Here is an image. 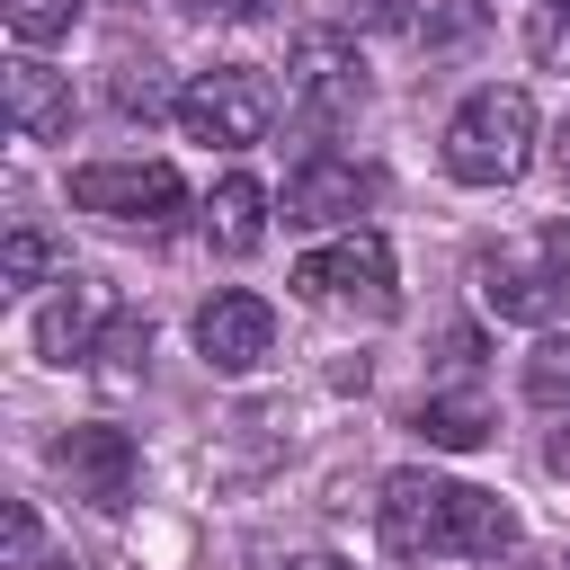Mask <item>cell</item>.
<instances>
[{
	"label": "cell",
	"mask_w": 570,
	"mask_h": 570,
	"mask_svg": "<svg viewBox=\"0 0 570 570\" xmlns=\"http://www.w3.org/2000/svg\"><path fill=\"white\" fill-rule=\"evenodd\" d=\"M383 543L401 561H499V552H517V508L472 481L392 472L383 481Z\"/></svg>",
	"instance_id": "obj_1"
},
{
	"label": "cell",
	"mask_w": 570,
	"mask_h": 570,
	"mask_svg": "<svg viewBox=\"0 0 570 570\" xmlns=\"http://www.w3.org/2000/svg\"><path fill=\"white\" fill-rule=\"evenodd\" d=\"M525 160H534V98L517 80H490L445 116V178L454 187H517Z\"/></svg>",
	"instance_id": "obj_2"
},
{
	"label": "cell",
	"mask_w": 570,
	"mask_h": 570,
	"mask_svg": "<svg viewBox=\"0 0 570 570\" xmlns=\"http://www.w3.org/2000/svg\"><path fill=\"white\" fill-rule=\"evenodd\" d=\"M294 294L338 312V321H392L401 312V285H392V240L374 223H347L338 240L303 249L294 258Z\"/></svg>",
	"instance_id": "obj_3"
},
{
	"label": "cell",
	"mask_w": 570,
	"mask_h": 570,
	"mask_svg": "<svg viewBox=\"0 0 570 570\" xmlns=\"http://www.w3.org/2000/svg\"><path fill=\"white\" fill-rule=\"evenodd\" d=\"M481 303L499 321H525V330L570 321V223H543L525 249L481 258Z\"/></svg>",
	"instance_id": "obj_4"
},
{
	"label": "cell",
	"mask_w": 570,
	"mask_h": 570,
	"mask_svg": "<svg viewBox=\"0 0 570 570\" xmlns=\"http://www.w3.org/2000/svg\"><path fill=\"white\" fill-rule=\"evenodd\" d=\"M285 107H294L312 134L347 125V116L365 107V53H356V36H338V27H303V36L285 45Z\"/></svg>",
	"instance_id": "obj_5"
},
{
	"label": "cell",
	"mask_w": 570,
	"mask_h": 570,
	"mask_svg": "<svg viewBox=\"0 0 570 570\" xmlns=\"http://www.w3.org/2000/svg\"><path fill=\"white\" fill-rule=\"evenodd\" d=\"M169 116H178V134L205 142V151H249V142H267V125H276V89H267L258 71L223 62V71H196Z\"/></svg>",
	"instance_id": "obj_6"
},
{
	"label": "cell",
	"mask_w": 570,
	"mask_h": 570,
	"mask_svg": "<svg viewBox=\"0 0 570 570\" xmlns=\"http://www.w3.org/2000/svg\"><path fill=\"white\" fill-rule=\"evenodd\" d=\"M71 205L98 223H125V232H160L187 214V178L169 160H89V169H71Z\"/></svg>",
	"instance_id": "obj_7"
},
{
	"label": "cell",
	"mask_w": 570,
	"mask_h": 570,
	"mask_svg": "<svg viewBox=\"0 0 570 570\" xmlns=\"http://www.w3.org/2000/svg\"><path fill=\"white\" fill-rule=\"evenodd\" d=\"M53 472L71 481V499H89L98 517H116L134 499V481H142V445L125 428H107V419H80V428L53 436Z\"/></svg>",
	"instance_id": "obj_8"
},
{
	"label": "cell",
	"mask_w": 570,
	"mask_h": 570,
	"mask_svg": "<svg viewBox=\"0 0 570 570\" xmlns=\"http://www.w3.org/2000/svg\"><path fill=\"white\" fill-rule=\"evenodd\" d=\"M374 196H383V178H374L365 160L312 151V160L285 178V223H303V232H330V223H356Z\"/></svg>",
	"instance_id": "obj_9"
},
{
	"label": "cell",
	"mask_w": 570,
	"mask_h": 570,
	"mask_svg": "<svg viewBox=\"0 0 570 570\" xmlns=\"http://www.w3.org/2000/svg\"><path fill=\"white\" fill-rule=\"evenodd\" d=\"M196 356L214 365V374H258L267 356H276V312L258 303V294H214L205 312H196Z\"/></svg>",
	"instance_id": "obj_10"
},
{
	"label": "cell",
	"mask_w": 570,
	"mask_h": 570,
	"mask_svg": "<svg viewBox=\"0 0 570 570\" xmlns=\"http://www.w3.org/2000/svg\"><path fill=\"white\" fill-rule=\"evenodd\" d=\"M0 107H9V134L18 142H71V71H53L36 53H9Z\"/></svg>",
	"instance_id": "obj_11"
},
{
	"label": "cell",
	"mask_w": 570,
	"mask_h": 570,
	"mask_svg": "<svg viewBox=\"0 0 570 570\" xmlns=\"http://www.w3.org/2000/svg\"><path fill=\"white\" fill-rule=\"evenodd\" d=\"M98 330H107V294H98L89 276H62V294L36 312V356H45V365H89Z\"/></svg>",
	"instance_id": "obj_12"
},
{
	"label": "cell",
	"mask_w": 570,
	"mask_h": 570,
	"mask_svg": "<svg viewBox=\"0 0 570 570\" xmlns=\"http://www.w3.org/2000/svg\"><path fill=\"white\" fill-rule=\"evenodd\" d=\"M205 240H214L223 258H249V249L267 240V187L232 169V178H223V187L205 196Z\"/></svg>",
	"instance_id": "obj_13"
},
{
	"label": "cell",
	"mask_w": 570,
	"mask_h": 570,
	"mask_svg": "<svg viewBox=\"0 0 570 570\" xmlns=\"http://www.w3.org/2000/svg\"><path fill=\"white\" fill-rule=\"evenodd\" d=\"M410 428H419L428 445H445V454H472V445H490V401H481V392H428Z\"/></svg>",
	"instance_id": "obj_14"
},
{
	"label": "cell",
	"mask_w": 570,
	"mask_h": 570,
	"mask_svg": "<svg viewBox=\"0 0 570 570\" xmlns=\"http://www.w3.org/2000/svg\"><path fill=\"white\" fill-rule=\"evenodd\" d=\"M45 276H71V249H62L45 223H18V232L0 240V285L27 294V285H45Z\"/></svg>",
	"instance_id": "obj_15"
},
{
	"label": "cell",
	"mask_w": 570,
	"mask_h": 570,
	"mask_svg": "<svg viewBox=\"0 0 570 570\" xmlns=\"http://www.w3.org/2000/svg\"><path fill=\"white\" fill-rule=\"evenodd\" d=\"M142 365H151V321H142V312H107V330H98V347H89V374L134 383Z\"/></svg>",
	"instance_id": "obj_16"
},
{
	"label": "cell",
	"mask_w": 570,
	"mask_h": 570,
	"mask_svg": "<svg viewBox=\"0 0 570 570\" xmlns=\"http://www.w3.org/2000/svg\"><path fill=\"white\" fill-rule=\"evenodd\" d=\"M107 89H116V107H125V116H160V107H178V89L160 80V62H151V53H116V80H107Z\"/></svg>",
	"instance_id": "obj_17"
},
{
	"label": "cell",
	"mask_w": 570,
	"mask_h": 570,
	"mask_svg": "<svg viewBox=\"0 0 570 570\" xmlns=\"http://www.w3.org/2000/svg\"><path fill=\"white\" fill-rule=\"evenodd\" d=\"M0 18H9V36L36 53V45H62V36L80 27V0H0Z\"/></svg>",
	"instance_id": "obj_18"
},
{
	"label": "cell",
	"mask_w": 570,
	"mask_h": 570,
	"mask_svg": "<svg viewBox=\"0 0 570 570\" xmlns=\"http://www.w3.org/2000/svg\"><path fill=\"white\" fill-rule=\"evenodd\" d=\"M525 392L543 410H570V330H552V338L525 347Z\"/></svg>",
	"instance_id": "obj_19"
},
{
	"label": "cell",
	"mask_w": 570,
	"mask_h": 570,
	"mask_svg": "<svg viewBox=\"0 0 570 570\" xmlns=\"http://www.w3.org/2000/svg\"><path fill=\"white\" fill-rule=\"evenodd\" d=\"M525 45H534L543 71L570 80V0H534V9H525Z\"/></svg>",
	"instance_id": "obj_20"
},
{
	"label": "cell",
	"mask_w": 570,
	"mask_h": 570,
	"mask_svg": "<svg viewBox=\"0 0 570 570\" xmlns=\"http://www.w3.org/2000/svg\"><path fill=\"white\" fill-rule=\"evenodd\" d=\"M27 561H36V508L9 499V570H27Z\"/></svg>",
	"instance_id": "obj_21"
},
{
	"label": "cell",
	"mask_w": 570,
	"mask_h": 570,
	"mask_svg": "<svg viewBox=\"0 0 570 570\" xmlns=\"http://www.w3.org/2000/svg\"><path fill=\"white\" fill-rule=\"evenodd\" d=\"M178 9H187V18H249L258 0H178Z\"/></svg>",
	"instance_id": "obj_22"
},
{
	"label": "cell",
	"mask_w": 570,
	"mask_h": 570,
	"mask_svg": "<svg viewBox=\"0 0 570 570\" xmlns=\"http://www.w3.org/2000/svg\"><path fill=\"white\" fill-rule=\"evenodd\" d=\"M543 160H552V178H561V196H570V116H561V134L543 142Z\"/></svg>",
	"instance_id": "obj_23"
},
{
	"label": "cell",
	"mask_w": 570,
	"mask_h": 570,
	"mask_svg": "<svg viewBox=\"0 0 570 570\" xmlns=\"http://www.w3.org/2000/svg\"><path fill=\"white\" fill-rule=\"evenodd\" d=\"M543 463H552V472L570 481V428H552V436H543Z\"/></svg>",
	"instance_id": "obj_24"
},
{
	"label": "cell",
	"mask_w": 570,
	"mask_h": 570,
	"mask_svg": "<svg viewBox=\"0 0 570 570\" xmlns=\"http://www.w3.org/2000/svg\"><path fill=\"white\" fill-rule=\"evenodd\" d=\"M285 570H347V561H338V552H294Z\"/></svg>",
	"instance_id": "obj_25"
},
{
	"label": "cell",
	"mask_w": 570,
	"mask_h": 570,
	"mask_svg": "<svg viewBox=\"0 0 570 570\" xmlns=\"http://www.w3.org/2000/svg\"><path fill=\"white\" fill-rule=\"evenodd\" d=\"M45 570H89V561H71V552H62V561H45Z\"/></svg>",
	"instance_id": "obj_26"
},
{
	"label": "cell",
	"mask_w": 570,
	"mask_h": 570,
	"mask_svg": "<svg viewBox=\"0 0 570 570\" xmlns=\"http://www.w3.org/2000/svg\"><path fill=\"white\" fill-rule=\"evenodd\" d=\"M561 570H570V561H561Z\"/></svg>",
	"instance_id": "obj_27"
}]
</instances>
